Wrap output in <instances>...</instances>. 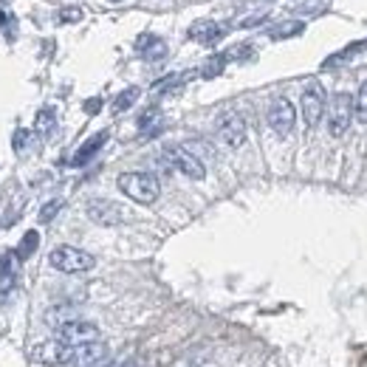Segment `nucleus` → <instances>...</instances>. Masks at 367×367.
I'll list each match as a JSON object with an SVG mask.
<instances>
[{"instance_id": "obj_1", "label": "nucleus", "mask_w": 367, "mask_h": 367, "mask_svg": "<svg viewBox=\"0 0 367 367\" xmlns=\"http://www.w3.org/2000/svg\"><path fill=\"white\" fill-rule=\"evenodd\" d=\"M116 187L136 203H156L161 195V184L150 173H122L116 178Z\"/></svg>"}, {"instance_id": "obj_2", "label": "nucleus", "mask_w": 367, "mask_h": 367, "mask_svg": "<svg viewBox=\"0 0 367 367\" xmlns=\"http://www.w3.org/2000/svg\"><path fill=\"white\" fill-rule=\"evenodd\" d=\"M48 263L62 274H82L96 266V257L85 249H77V246H57L48 254Z\"/></svg>"}, {"instance_id": "obj_3", "label": "nucleus", "mask_w": 367, "mask_h": 367, "mask_svg": "<svg viewBox=\"0 0 367 367\" xmlns=\"http://www.w3.org/2000/svg\"><path fill=\"white\" fill-rule=\"evenodd\" d=\"M300 108H303V119H305L308 130H314V127L322 122L325 110H328V96H325L322 82H317V80H314V82H308V85H305Z\"/></svg>"}, {"instance_id": "obj_4", "label": "nucleus", "mask_w": 367, "mask_h": 367, "mask_svg": "<svg viewBox=\"0 0 367 367\" xmlns=\"http://www.w3.org/2000/svg\"><path fill=\"white\" fill-rule=\"evenodd\" d=\"M325 113H328V133L333 138L345 136L350 122H353V96L350 94H336Z\"/></svg>"}, {"instance_id": "obj_5", "label": "nucleus", "mask_w": 367, "mask_h": 367, "mask_svg": "<svg viewBox=\"0 0 367 367\" xmlns=\"http://www.w3.org/2000/svg\"><path fill=\"white\" fill-rule=\"evenodd\" d=\"M217 136L229 150H238V147L246 144V119L235 110H226L217 116Z\"/></svg>"}, {"instance_id": "obj_6", "label": "nucleus", "mask_w": 367, "mask_h": 367, "mask_svg": "<svg viewBox=\"0 0 367 367\" xmlns=\"http://www.w3.org/2000/svg\"><path fill=\"white\" fill-rule=\"evenodd\" d=\"M164 161H167L170 167H175L181 175L192 178V181H201V178L206 175L203 161H201L195 153H189L187 147H170V150H164Z\"/></svg>"}, {"instance_id": "obj_7", "label": "nucleus", "mask_w": 367, "mask_h": 367, "mask_svg": "<svg viewBox=\"0 0 367 367\" xmlns=\"http://www.w3.org/2000/svg\"><path fill=\"white\" fill-rule=\"evenodd\" d=\"M268 127L277 133V136H288L294 130V122H297V108H294L288 99H274L271 108H268Z\"/></svg>"}, {"instance_id": "obj_8", "label": "nucleus", "mask_w": 367, "mask_h": 367, "mask_svg": "<svg viewBox=\"0 0 367 367\" xmlns=\"http://www.w3.org/2000/svg\"><path fill=\"white\" fill-rule=\"evenodd\" d=\"M31 356H34L40 364H71L73 347L65 345L62 339H48V342L34 345V347H31Z\"/></svg>"}, {"instance_id": "obj_9", "label": "nucleus", "mask_w": 367, "mask_h": 367, "mask_svg": "<svg viewBox=\"0 0 367 367\" xmlns=\"http://www.w3.org/2000/svg\"><path fill=\"white\" fill-rule=\"evenodd\" d=\"M88 217L94 220V224H99V226H116V224H122V220H124V209L119 203L108 201V198H94L88 203Z\"/></svg>"}, {"instance_id": "obj_10", "label": "nucleus", "mask_w": 367, "mask_h": 367, "mask_svg": "<svg viewBox=\"0 0 367 367\" xmlns=\"http://www.w3.org/2000/svg\"><path fill=\"white\" fill-rule=\"evenodd\" d=\"M57 333H59L57 339H62V342L71 345V347H80V345H88V342H96V339H99V328H96L94 322H82V319L59 328Z\"/></svg>"}, {"instance_id": "obj_11", "label": "nucleus", "mask_w": 367, "mask_h": 367, "mask_svg": "<svg viewBox=\"0 0 367 367\" xmlns=\"http://www.w3.org/2000/svg\"><path fill=\"white\" fill-rule=\"evenodd\" d=\"M110 356H108V347L96 339V342H88V345H80V347H73V359L71 364L73 367H102L108 364Z\"/></svg>"}, {"instance_id": "obj_12", "label": "nucleus", "mask_w": 367, "mask_h": 367, "mask_svg": "<svg viewBox=\"0 0 367 367\" xmlns=\"http://www.w3.org/2000/svg\"><path fill=\"white\" fill-rule=\"evenodd\" d=\"M80 319V311L77 308H71V305H54V308H48L45 311V325H51V328H65V325H71V322H77Z\"/></svg>"}, {"instance_id": "obj_13", "label": "nucleus", "mask_w": 367, "mask_h": 367, "mask_svg": "<svg viewBox=\"0 0 367 367\" xmlns=\"http://www.w3.org/2000/svg\"><path fill=\"white\" fill-rule=\"evenodd\" d=\"M220 34H224V29H220L215 20H198V23H192L189 26V37L192 40H198V43H215Z\"/></svg>"}, {"instance_id": "obj_14", "label": "nucleus", "mask_w": 367, "mask_h": 367, "mask_svg": "<svg viewBox=\"0 0 367 367\" xmlns=\"http://www.w3.org/2000/svg\"><path fill=\"white\" fill-rule=\"evenodd\" d=\"M105 141H108V133H96L94 138H88V141L80 147V153L73 156V164H77V167H82V164H85V161H88V159H91V156L99 150V147H102Z\"/></svg>"}, {"instance_id": "obj_15", "label": "nucleus", "mask_w": 367, "mask_h": 367, "mask_svg": "<svg viewBox=\"0 0 367 367\" xmlns=\"http://www.w3.org/2000/svg\"><path fill=\"white\" fill-rule=\"evenodd\" d=\"M138 48L144 51L147 59H161V57L167 54V45H164V40H159V37H141V40H138Z\"/></svg>"}, {"instance_id": "obj_16", "label": "nucleus", "mask_w": 367, "mask_h": 367, "mask_svg": "<svg viewBox=\"0 0 367 367\" xmlns=\"http://www.w3.org/2000/svg\"><path fill=\"white\" fill-rule=\"evenodd\" d=\"M328 3H331V0H300V3L297 6H294L291 12L294 15H322L325 9H328Z\"/></svg>"}, {"instance_id": "obj_17", "label": "nucleus", "mask_w": 367, "mask_h": 367, "mask_svg": "<svg viewBox=\"0 0 367 367\" xmlns=\"http://www.w3.org/2000/svg\"><path fill=\"white\" fill-rule=\"evenodd\" d=\"M353 116L361 122V124H367V80L359 85V91H356V99H353Z\"/></svg>"}, {"instance_id": "obj_18", "label": "nucleus", "mask_w": 367, "mask_h": 367, "mask_svg": "<svg viewBox=\"0 0 367 367\" xmlns=\"http://www.w3.org/2000/svg\"><path fill=\"white\" fill-rule=\"evenodd\" d=\"M303 29H305V26H303L300 20H291V23H282V26H277V29L271 31V37H274V40H282V37H297Z\"/></svg>"}, {"instance_id": "obj_19", "label": "nucleus", "mask_w": 367, "mask_h": 367, "mask_svg": "<svg viewBox=\"0 0 367 367\" xmlns=\"http://www.w3.org/2000/svg\"><path fill=\"white\" fill-rule=\"evenodd\" d=\"M138 99V88H127V91H122L119 96H116V102H113V110H127L133 102Z\"/></svg>"}, {"instance_id": "obj_20", "label": "nucleus", "mask_w": 367, "mask_h": 367, "mask_svg": "<svg viewBox=\"0 0 367 367\" xmlns=\"http://www.w3.org/2000/svg\"><path fill=\"white\" fill-rule=\"evenodd\" d=\"M37 243H40V235H37V232H29V235L23 238V243H20L17 254H20V257H29V254L37 249Z\"/></svg>"}, {"instance_id": "obj_21", "label": "nucleus", "mask_w": 367, "mask_h": 367, "mask_svg": "<svg viewBox=\"0 0 367 367\" xmlns=\"http://www.w3.org/2000/svg\"><path fill=\"white\" fill-rule=\"evenodd\" d=\"M159 122H161V113H159V110H147V113L138 119V127H141V130H153ZM153 133H156V130H153Z\"/></svg>"}, {"instance_id": "obj_22", "label": "nucleus", "mask_w": 367, "mask_h": 367, "mask_svg": "<svg viewBox=\"0 0 367 367\" xmlns=\"http://www.w3.org/2000/svg\"><path fill=\"white\" fill-rule=\"evenodd\" d=\"M54 127V110H40L37 113V130L40 133H48Z\"/></svg>"}, {"instance_id": "obj_23", "label": "nucleus", "mask_w": 367, "mask_h": 367, "mask_svg": "<svg viewBox=\"0 0 367 367\" xmlns=\"http://www.w3.org/2000/svg\"><path fill=\"white\" fill-rule=\"evenodd\" d=\"M59 206H62L59 201H51V203H45V206H43V212H40V220H45V224H48V220L57 215V209H59Z\"/></svg>"}, {"instance_id": "obj_24", "label": "nucleus", "mask_w": 367, "mask_h": 367, "mask_svg": "<svg viewBox=\"0 0 367 367\" xmlns=\"http://www.w3.org/2000/svg\"><path fill=\"white\" fill-rule=\"evenodd\" d=\"M263 20H266V12H260V15H249V17H240V20H238V26L249 29V26H257V23H263Z\"/></svg>"}, {"instance_id": "obj_25", "label": "nucleus", "mask_w": 367, "mask_h": 367, "mask_svg": "<svg viewBox=\"0 0 367 367\" xmlns=\"http://www.w3.org/2000/svg\"><path fill=\"white\" fill-rule=\"evenodd\" d=\"M59 20H62V23H77V20H82V12H80V9H68V12L59 15Z\"/></svg>"}, {"instance_id": "obj_26", "label": "nucleus", "mask_w": 367, "mask_h": 367, "mask_svg": "<svg viewBox=\"0 0 367 367\" xmlns=\"http://www.w3.org/2000/svg\"><path fill=\"white\" fill-rule=\"evenodd\" d=\"M99 105H102V102H96V99H94V102H88V113H96V110H99Z\"/></svg>"}, {"instance_id": "obj_27", "label": "nucleus", "mask_w": 367, "mask_h": 367, "mask_svg": "<svg viewBox=\"0 0 367 367\" xmlns=\"http://www.w3.org/2000/svg\"><path fill=\"white\" fill-rule=\"evenodd\" d=\"M122 367H144V364H141V361H124Z\"/></svg>"}, {"instance_id": "obj_28", "label": "nucleus", "mask_w": 367, "mask_h": 367, "mask_svg": "<svg viewBox=\"0 0 367 367\" xmlns=\"http://www.w3.org/2000/svg\"><path fill=\"white\" fill-rule=\"evenodd\" d=\"M113 3H119V0H113Z\"/></svg>"}]
</instances>
